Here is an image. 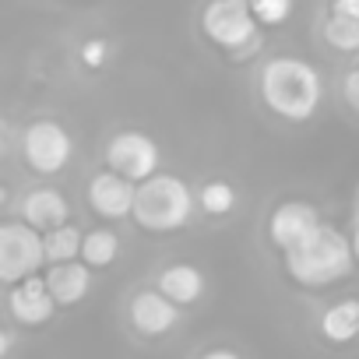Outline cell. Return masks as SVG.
Listing matches in <instances>:
<instances>
[{
    "label": "cell",
    "mask_w": 359,
    "mask_h": 359,
    "mask_svg": "<svg viewBox=\"0 0 359 359\" xmlns=\"http://www.w3.org/2000/svg\"><path fill=\"white\" fill-rule=\"evenodd\" d=\"M261 99L275 116L303 123L317 113L324 99V78L313 64L299 57H275L261 71Z\"/></svg>",
    "instance_id": "cell-1"
},
{
    "label": "cell",
    "mask_w": 359,
    "mask_h": 359,
    "mask_svg": "<svg viewBox=\"0 0 359 359\" xmlns=\"http://www.w3.org/2000/svg\"><path fill=\"white\" fill-rule=\"evenodd\" d=\"M285 261V271L292 275V282L306 285V289H324V285H334L341 282L352 264H355V250H352V240H345L334 226L320 222V229L303 240L299 247H292L289 254H282Z\"/></svg>",
    "instance_id": "cell-2"
},
{
    "label": "cell",
    "mask_w": 359,
    "mask_h": 359,
    "mask_svg": "<svg viewBox=\"0 0 359 359\" xmlns=\"http://www.w3.org/2000/svg\"><path fill=\"white\" fill-rule=\"evenodd\" d=\"M194 215V194L180 176L172 172H155L151 180L137 184L134 198V222L148 233H176L184 229Z\"/></svg>",
    "instance_id": "cell-3"
},
{
    "label": "cell",
    "mask_w": 359,
    "mask_h": 359,
    "mask_svg": "<svg viewBox=\"0 0 359 359\" xmlns=\"http://www.w3.org/2000/svg\"><path fill=\"white\" fill-rule=\"evenodd\" d=\"M43 264H50V261H46V240L39 229H32L22 219L0 226V278L8 285H18V282L39 275Z\"/></svg>",
    "instance_id": "cell-4"
},
{
    "label": "cell",
    "mask_w": 359,
    "mask_h": 359,
    "mask_svg": "<svg viewBox=\"0 0 359 359\" xmlns=\"http://www.w3.org/2000/svg\"><path fill=\"white\" fill-rule=\"evenodd\" d=\"M71 151H74V141L64 130V123H57V120H32L22 130V155H25L29 169H36L43 176L60 172L71 162Z\"/></svg>",
    "instance_id": "cell-5"
},
{
    "label": "cell",
    "mask_w": 359,
    "mask_h": 359,
    "mask_svg": "<svg viewBox=\"0 0 359 359\" xmlns=\"http://www.w3.org/2000/svg\"><path fill=\"white\" fill-rule=\"evenodd\" d=\"M201 29L222 50H243L257 43V18L250 4H240V0H212L201 15Z\"/></svg>",
    "instance_id": "cell-6"
},
{
    "label": "cell",
    "mask_w": 359,
    "mask_h": 359,
    "mask_svg": "<svg viewBox=\"0 0 359 359\" xmlns=\"http://www.w3.org/2000/svg\"><path fill=\"white\" fill-rule=\"evenodd\" d=\"M106 162L113 172L134 180V184H144L158 172V144L141 130H120L106 144Z\"/></svg>",
    "instance_id": "cell-7"
},
{
    "label": "cell",
    "mask_w": 359,
    "mask_h": 359,
    "mask_svg": "<svg viewBox=\"0 0 359 359\" xmlns=\"http://www.w3.org/2000/svg\"><path fill=\"white\" fill-rule=\"evenodd\" d=\"M317 229H320V212L313 205H306V201H285L268 219V240L282 254H289L292 247L310 240Z\"/></svg>",
    "instance_id": "cell-8"
},
{
    "label": "cell",
    "mask_w": 359,
    "mask_h": 359,
    "mask_svg": "<svg viewBox=\"0 0 359 359\" xmlns=\"http://www.w3.org/2000/svg\"><path fill=\"white\" fill-rule=\"evenodd\" d=\"M134 198H137V184L113 169H102L88 180V205L95 215L102 219H127L134 215Z\"/></svg>",
    "instance_id": "cell-9"
},
{
    "label": "cell",
    "mask_w": 359,
    "mask_h": 359,
    "mask_svg": "<svg viewBox=\"0 0 359 359\" xmlns=\"http://www.w3.org/2000/svg\"><path fill=\"white\" fill-rule=\"evenodd\" d=\"M57 306H60V303L53 299V292H50V285H46V275H32V278L11 285L8 310H11V317H15L18 324H25V327L46 324Z\"/></svg>",
    "instance_id": "cell-10"
},
{
    "label": "cell",
    "mask_w": 359,
    "mask_h": 359,
    "mask_svg": "<svg viewBox=\"0 0 359 359\" xmlns=\"http://www.w3.org/2000/svg\"><path fill=\"white\" fill-rule=\"evenodd\" d=\"M176 320H180V303H172L158 289H141L130 299V324L148 338L165 334L169 327H176Z\"/></svg>",
    "instance_id": "cell-11"
},
{
    "label": "cell",
    "mask_w": 359,
    "mask_h": 359,
    "mask_svg": "<svg viewBox=\"0 0 359 359\" xmlns=\"http://www.w3.org/2000/svg\"><path fill=\"white\" fill-rule=\"evenodd\" d=\"M18 219L29 222V226L39 229V233H50V229L67 226L71 205H67V198H64L60 191H53V187H36V191H29V194L22 198Z\"/></svg>",
    "instance_id": "cell-12"
},
{
    "label": "cell",
    "mask_w": 359,
    "mask_h": 359,
    "mask_svg": "<svg viewBox=\"0 0 359 359\" xmlns=\"http://www.w3.org/2000/svg\"><path fill=\"white\" fill-rule=\"evenodd\" d=\"M46 285L53 292V299L60 306L81 303L92 289V268L85 261H67V264H50L46 271Z\"/></svg>",
    "instance_id": "cell-13"
},
{
    "label": "cell",
    "mask_w": 359,
    "mask_h": 359,
    "mask_svg": "<svg viewBox=\"0 0 359 359\" xmlns=\"http://www.w3.org/2000/svg\"><path fill=\"white\" fill-rule=\"evenodd\" d=\"M158 292H165L172 303H194L205 292V275L194 264H169L158 271Z\"/></svg>",
    "instance_id": "cell-14"
},
{
    "label": "cell",
    "mask_w": 359,
    "mask_h": 359,
    "mask_svg": "<svg viewBox=\"0 0 359 359\" xmlns=\"http://www.w3.org/2000/svg\"><path fill=\"white\" fill-rule=\"evenodd\" d=\"M320 334L334 345H348L359 338V299H341L331 303L320 313Z\"/></svg>",
    "instance_id": "cell-15"
},
{
    "label": "cell",
    "mask_w": 359,
    "mask_h": 359,
    "mask_svg": "<svg viewBox=\"0 0 359 359\" xmlns=\"http://www.w3.org/2000/svg\"><path fill=\"white\" fill-rule=\"evenodd\" d=\"M43 240H46V261L50 264H67V261H81V243H85V236H81V229L78 226H60V229H50V233H43Z\"/></svg>",
    "instance_id": "cell-16"
},
{
    "label": "cell",
    "mask_w": 359,
    "mask_h": 359,
    "mask_svg": "<svg viewBox=\"0 0 359 359\" xmlns=\"http://www.w3.org/2000/svg\"><path fill=\"white\" fill-rule=\"evenodd\" d=\"M120 254V236L113 229H92L85 233V243H81V261L88 268H106L113 264Z\"/></svg>",
    "instance_id": "cell-17"
},
{
    "label": "cell",
    "mask_w": 359,
    "mask_h": 359,
    "mask_svg": "<svg viewBox=\"0 0 359 359\" xmlns=\"http://www.w3.org/2000/svg\"><path fill=\"white\" fill-rule=\"evenodd\" d=\"M324 39L341 53H355L359 50V22L345 18V15H331L324 25Z\"/></svg>",
    "instance_id": "cell-18"
},
{
    "label": "cell",
    "mask_w": 359,
    "mask_h": 359,
    "mask_svg": "<svg viewBox=\"0 0 359 359\" xmlns=\"http://www.w3.org/2000/svg\"><path fill=\"white\" fill-rule=\"evenodd\" d=\"M198 198H201V208L208 215H229L236 208V191H233V184H226V180H212V184H205Z\"/></svg>",
    "instance_id": "cell-19"
},
{
    "label": "cell",
    "mask_w": 359,
    "mask_h": 359,
    "mask_svg": "<svg viewBox=\"0 0 359 359\" xmlns=\"http://www.w3.org/2000/svg\"><path fill=\"white\" fill-rule=\"evenodd\" d=\"M250 11L261 25H282L292 15V0H254Z\"/></svg>",
    "instance_id": "cell-20"
},
{
    "label": "cell",
    "mask_w": 359,
    "mask_h": 359,
    "mask_svg": "<svg viewBox=\"0 0 359 359\" xmlns=\"http://www.w3.org/2000/svg\"><path fill=\"white\" fill-rule=\"evenodd\" d=\"M106 57H109V43H106V39H88V43L81 46V60H85V67H102Z\"/></svg>",
    "instance_id": "cell-21"
},
{
    "label": "cell",
    "mask_w": 359,
    "mask_h": 359,
    "mask_svg": "<svg viewBox=\"0 0 359 359\" xmlns=\"http://www.w3.org/2000/svg\"><path fill=\"white\" fill-rule=\"evenodd\" d=\"M341 92H345V102L359 113V67H352L348 74H345V85H341Z\"/></svg>",
    "instance_id": "cell-22"
},
{
    "label": "cell",
    "mask_w": 359,
    "mask_h": 359,
    "mask_svg": "<svg viewBox=\"0 0 359 359\" xmlns=\"http://www.w3.org/2000/svg\"><path fill=\"white\" fill-rule=\"evenodd\" d=\"M334 15H345V18L359 22V0H334Z\"/></svg>",
    "instance_id": "cell-23"
},
{
    "label": "cell",
    "mask_w": 359,
    "mask_h": 359,
    "mask_svg": "<svg viewBox=\"0 0 359 359\" xmlns=\"http://www.w3.org/2000/svg\"><path fill=\"white\" fill-rule=\"evenodd\" d=\"M201 359H240L233 348H212V352H205Z\"/></svg>",
    "instance_id": "cell-24"
},
{
    "label": "cell",
    "mask_w": 359,
    "mask_h": 359,
    "mask_svg": "<svg viewBox=\"0 0 359 359\" xmlns=\"http://www.w3.org/2000/svg\"><path fill=\"white\" fill-rule=\"evenodd\" d=\"M352 250H355V261H359V229L352 233Z\"/></svg>",
    "instance_id": "cell-25"
},
{
    "label": "cell",
    "mask_w": 359,
    "mask_h": 359,
    "mask_svg": "<svg viewBox=\"0 0 359 359\" xmlns=\"http://www.w3.org/2000/svg\"><path fill=\"white\" fill-rule=\"evenodd\" d=\"M240 4H254V0H240Z\"/></svg>",
    "instance_id": "cell-26"
}]
</instances>
